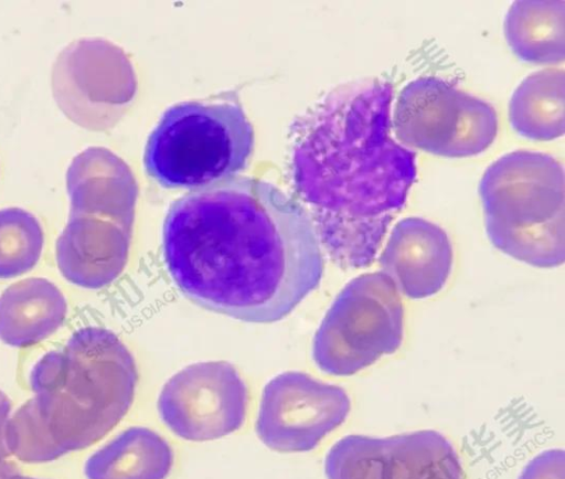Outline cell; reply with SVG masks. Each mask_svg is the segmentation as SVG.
Instances as JSON below:
<instances>
[{
  "label": "cell",
  "instance_id": "obj_10",
  "mask_svg": "<svg viewBox=\"0 0 565 479\" xmlns=\"http://www.w3.org/2000/svg\"><path fill=\"white\" fill-rule=\"evenodd\" d=\"M454 253L447 233L422 217H405L392 228L380 256L381 273L399 295L425 299L447 284Z\"/></svg>",
  "mask_w": 565,
  "mask_h": 479
},
{
  "label": "cell",
  "instance_id": "obj_12",
  "mask_svg": "<svg viewBox=\"0 0 565 479\" xmlns=\"http://www.w3.org/2000/svg\"><path fill=\"white\" fill-rule=\"evenodd\" d=\"M466 92L436 76H420L399 92L392 129L404 143L447 157L457 135Z\"/></svg>",
  "mask_w": 565,
  "mask_h": 479
},
{
  "label": "cell",
  "instance_id": "obj_21",
  "mask_svg": "<svg viewBox=\"0 0 565 479\" xmlns=\"http://www.w3.org/2000/svg\"><path fill=\"white\" fill-rule=\"evenodd\" d=\"M6 445L10 456L25 464L51 462L65 455L49 434L32 397L12 412Z\"/></svg>",
  "mask_w": 565,
  "mask_h": 479
},
{
  "label": "cell",
  "instance_id": "obj_5",
  "mask_svg": "<svg viewBox=\"0 0 565 479\" xmlns=\"http://www.w3.org/2000/svg\"><path fill=\"white\" fill-rule=\"evenodd\" d=\"M254 148V129L235 91L169 107L149 135L143 163L161 187L195 190L235 177Z\"/></svg>",
  "mask_w": 565,
  "mask_h": 479
},
{
  "label": "cell",
  "instance_id": "obj_2",
  "mask_svg": "<svg viewBox=\"0 0 565 479\" xmlns=\"http://www.w3.org/2000/svg\"><path fill=\"white\" fill-rule=\"evenodd\" d=\"M392 99L385 81L342 85L291 126L294 185L344 269L373 263L416 179L415 153L393 136Z\"/></svg>",
  "mask_w": 565,
  "mask_h": 479
},
{
  "label": "cell",
  "instance_id": "obj_15",
  "mask_svg": "<svg viewBox=\"0 0 565 479\" xmlns=\"http://www.w3.org/2000/svg\"><path fill=\"white\" fill-rule=\"evenodd\" d=\"M173 465L169 443L154 430L132 426L84 462L85 479H166Z\"/></svg>",
  "mask_w": 565,
  "mask_h": 479
},
{
  "label": "cell",
  "instance_id": "obj_14",
  "mask_svg": "<svg viewBox=\"0 0 565 479\" xmlns=\"http://www.w3.org/2000/svg\"><path fill=\"white\" fill-rule=\"evenodd\" d=\"M67 301L61 289L43 277L21 279L0 295V341L13 348L38 344L64 322Z\"/></svg>",
  "mask_w": 565,
  "mask_h": 479
},
{
  "label": "cell",
  "instance_id": "obj_7",
  "mask_svg": "<svg viewBox=\"0 0 565 479\" xmlns=\"http://www.w3.org/2000/svg\"><path fill=\"white\" fill-rule=\"evenodd\" d=\"M248 390L238 371L225 361L188 365L171 376L158 397L163 424L178 437L205 441L241 428Z\"/></svg>",
  "mask_w": 565,
  "mask_h": 479
},
{
  "label": "cell",
  "instance_id": "obj_23",
  "mask_svg": "<svg viewBox=\"0 0 565 479\" xmlns=\"http://www.w3.org/2000/svg\"><path fill=\"white\" fill-rule=\"evenodd\" d=\"M11 414V401L8 395L0 390V461L7 460L10 457L6 445V432Z\"/></svg>",
  "mask_w": 565,
  "mask_h": 479
},
{
  "label": "cell",
  "instance_id": "obj_11",
  "mask_svg": "<svg viewBox=\"0 0 565 479\" xmlns=\"http://www.w3.org/2000/svg\"><path fill=\"white\" fill-rule=\"evenodd\" d=\"M132 227L95 216L71 215L55 244L62 276L85 289L115 281L126 267Z\"/></svg>",
  "mask_w": 565,
  "mask_h": 479
},
{
  "label": "cell",
  "instance_id": "obj_20",
  "mask_svg": "<svg viewBox=\"0 0 565 479\" xmlns=\"http://www.w3.org/2000/svg\"><path fill=\"white\" fill-rule=\"evenodd\" d=\"M327 479H390L386 437L348 435L324 459Z\"/></svg>",
  "mask_w": 565,
  "mask_h": 479
},
{
  "label": "cell",
  "instance_id": "obj_3",
  "mask_svg": "<svg viewBox=\"0 0 565 479\" xmlns=\"http://www.w3.org/2000/svg\"><path fill=\"white\" fill-rule=\"evenodd\" d=\"M137 381L126 344L96 326L74 331L29 373L41 419L65 455L90 447L119 424L132 405Z\"/></svg>",
  "mask_w": 565,
  "mask_h": 479
},
{
  "label": "cell",
  "instance_id": "obj_9",
  "mask_svg": "<svg viewBox=\"0 0 565 479\" xmlns=\"http://www.w3.org/2000/svg\"><path fill=\"white\" fill-rule=\"evenodd\" d=\"M124 72L122 58L110 43L75 40L53 64V97L74 124L90 130L105 129L114 123L121 105Z\"/></svg>",
  "mask_w": 565,
  "mask_h": 479
},
{
  "label": "cell",
  "instance_id": "obj_22",
  "mask_svg": "<svg viewBox=\"0 0 565 479\" xmlns=\"http://www.w3.org/2000/svg\"><path fill=\"white\" fill-rule=\"evenodd\" d=\"M518 479H565V456L562 449H547L523 468Z\"/></svg>",
  "mask_w": 565,
  "mask_h": 479
},
{
  "label": "cell",
  "instance_id": "obj_1",
  "mask_svg": "<svg viewBox=\"0 0 565 479\" xmlns=\"http://www.w3.org/2000/svg\"><path fill=\"white\" fill-rule=\"evenodd\" d=\"M162 251L186 298L247 322L282 319L323 274L307 211L273 183L245 175L175 200L163 222Z\"/></svg>",
  "mask_w": 565,
  "mask_h": 479
},
{
  "label": "cell",
  "instance_id": "obj_24",
  "mask_svg": "<svg viewBox=\"0 0 565 479\" xmlns=\"http://www.w3.org/2000/svg\"><path fill=\"white\" fill-rule=\"evenodd\" d=\"M15 472H18L17 466L9 459L0 461V479H4L6 477Z\"/></svg>",
  "mask_w": 565,
  "mask_h": 479
},
{
  "label": "cell",
  "instance_id": "obj_16",
  "mask_svg": "<svg viewBox=\"0 0 565 479\" xmlns=\"http://www.w3.org/2000/svg\"><path fill=\"white\" fill-rule=\"evenodd\" d=\"M504 35L524 62L556 64L565 57V1L520 0L504 18Z\"/></svg>",
  "mask_w": 565,
  "mask_h": 479
},
{
  "label": "cell",
  "instance_id": "obj_4",
  "mask_svg": "<svg viewBox=\"0 0 565 479\" xmlns=\"http://www.w3.org/2000/svg\"><path fill=\"white\" fill-rule=\"evenodd\" d=\"M564 169L553 157L509 152L484 171L479 194L491 243L508 256L539 268L565 259Z\"/></svg>",
  "mask_w": 565,
  "mask_h": 479
},
{
  "label": "cell",
  "instance_id": "obj_19",
  "mask_svg": "<svg viewBox=\"0 0 565 479\" xmlns=\"http://www.w3.org/2000/svg\"><path fill=\"white\" fill-rule=\"evenodd\" d=\"M44 232L40 221L18 207L0 210V279L20 277L40 260Z\"/></svg>",
  "mask_w": 565,
  "mask_h": 479
},
{
  "label": "cell",
  "instance_id": "obj_6",
  "mask_svg": "<svg viewBox=\"0 0 565 479\" xmlns=\"http://www.w3.org/2000/svg\"><path fill=\"white\" fill-rule=\"evenodd\" d=\"M404 338L401 295L381 272L350 280L326 312L312 342L317 366L350 376L398 350Z\"/></svg>",
  "mask_w": 565,
  "mask_h": 479
},
{
  "label": "cell",
  "instance_id": "obj_13",
  "mask_svg": "<svg viewBox=\"0 0 565 479\" xmlns=\"http://www.w3.org/2000/svg\"><path fill=\"white\" fill-rule=\"evenodd\" d=\"M71 215L95 216L134 227L138 185L127 163L104 147H88L66 171Z\"/></svg>",
  "mask_w": 565,
  "mask_h": 479
},
{
  "label": "cell",
  "instance_id": "obj_8",
  "mask_svg": "<svg viewBox=\"0 0 565 479\" xmlns=\"http://www.w3.org/2000/svg\"><path fill=\"white\" fill-rule=\"evenodd\" d=\"M350 408L342 387L302 372H284L263 390L256 433L270 449L308 451L344 423Z\"/></svg>",
  "mask_w": 565,
  "mask_h": 479
},
{
  "label": "cell",
  "instance_id": "obj_25",
  "mask_svg": "<svg viewBox=\"0 0 565 479\" xmlns=\"http://www.w3.org/2000/svg\"><path fill=\"white\" fill-rule=\"evenodd\" d=\"M4 479H43V478L23 476V475H20L19 472H15L13 475L6 477Z\"/></svg>",
  "mask_w": 565,
  "mask_h": 479
},
{
  "label": "cell",
  "instance_id": "obj_18",
  "mask_svg": "<svg viewBox=\"0 0 565 479\" xmlns=\"http://www.w3.org/2000/svg\"><path fill=\"white\" fill-rule=\"evenodd\" d=\"M386 441L390 479H465L457 449L439 432L403 433Z\"/></svg>",
  "mask_w": 565,
  "mask_h": 479
},
{
  "label": "cell",
  "instance_id": "obj_17",
  "mask_svg": "<svg viewBox=\"0 0 565 479\" xmlns=\"http://www.w3.org/2000/svg\"><path fill=\"white\" fill-rule=\"evenodd\" d=\"M509 120L522 137L552 140L565 130V72L544 68L526 76L509 103Z\"/></svg>",
  "mask_w": 565,
  "mask_h": 479
}]
</instances>
